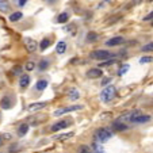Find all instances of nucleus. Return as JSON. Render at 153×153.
I'll list each match as a JSON object with an SVG mask.
<instances>
[{
	"mask_svg": "<svg viewBox=\"0 0 153 153\" xmlns=\"http://www.w3.org/2000/svg\"><path fill=\"white\" fill-rule=\"evenodd\" d=\"M12 73H14V75H20V73H23V68L16 65V67L12 68Z\"/></svg>",
	"mask_w": 153,
	"mask_h": 153,
	"instance_id": "nucleus-29",
	"label": "nucleus"
},
{
	"mask_svg": "<svg viewBox=\"0 0 153 153\" xmlns=\"http://www.w3.org/2000/svg\"><path fill=\"white\" fill-rule=\"evenodd\" d=\"M152 119L150 115H146V114H142V113H138L136 117L131 118L130 123H134V125H142V123H148V122Z\"/></svg>",
	"mask_w": 153,
	"mask_h": 153,
	"instance_id": "nucleus-4",
	"label": "nucleus"
},
{
	"mask_svg": "<svg viewBox=\"0 0 153 153\" xmlns=\"http://www.w3.org/2000/svg\"><path fill=\"white\" fill-rule=\"evenodd\" d=\"M79 152L80 153H91V149L88 146H84L83 145V146H80V150H79Z\"/></svg>",
	"mask_w": 153,
	"mask_h": 153,
	"instance_id": "nucleus-32",
	"label": "nucleus"
},
{
	"mask_svg": "<svg viewBox=\"0 0 153 153\" xmlns=\"http://www.w3.org/2000/svg\"><path fill=\"white\" fill-rule=\"evenodd\" d=\"M142 20H144V22H152V20H153V11H150L148 15H145Z\"/></svg>",
	"mask_w": 153,
	"mask_h": 153,
	"instance_id": "nucleus-31",
	"label": "nucleus"
},
{
	"mask_svg": "<svg viewBox=\"0 0 153 153\" xmlns=\"http://www.w3.org/2000/svg\"><path fill=\"white\" fill-rule=\"evenodd\" d=\"M92 152L94 153H106L104 152V149H103V146H102L99 142H96V141L92 144Z\"/></svg>",
	"mask_w": 153,
	"mask_h": 153,
	"instance_id": "nucleus-23",
	"label": "nucleus"
},
{
	"mask_svg": "<svg viewBox=\"0 0 153 153\" xmlns=\"http://www.w3.org/2000/svg\"><path fill=\"white\" fill-rule=\"evenodd\" d=\"M113 137V131L108 129H106V127H100V129H98L95 131V134H94V138H95L96 142H99V144H103V142H107L108 140Z\"/></svg>",
	"mask_w": 153,
	"mask_h": 153,
	"instance_id": "nucleus-1",
	"label": "nucleus"
},
{
	"mask_svg": "<svg viewBox=\"0 0 153 153\" xmlns=\"http://www.w3.org/2000/svg\"><path fill=\"white\" fill-rule=\"evenodd\" d=\"M0 106H1V108L3 110H10L12 107V99L10 95H4L3 98H1V100H0Z\"/></svg>",
	"mask_w": 153,
	"mask_h": 153,
	"instance_id": "nucleus-10",
	"label": "nucleus"
},
{
	"mask_svg": "<svg viewBox=\"0 0 153 153\" xmlns=\"http://www.w3.org/2000/svg\"><path fill=\"white\" fill-rule=\"evenodd\" d=\"M85 39L88 41V42H95V41H98V39H99V35L96 34V33H94V31H90L88 34H87Z\"/></svg>",
	"mask_w": 153,
	"mask_h": 153,
	"instance_id": "nucleus-24",
	"label": "nucleus"
},
{
	"mask_svg": "<svg viewBox=\"0 0 153 153\" xmlns=\"http://www.w3.org/2000/svg\"><path fill=\"white\" fill-rule=\"evenodd\" d=\"M45 107H46V103H45V102H37V103H31V104H29L27 110H29L30 113H35V111L42 110V108H45Z\"/></svg>",
	"mask_w": 153,
	"mask_h": 153,
	"instance_id": "nucleus-11",
	"label": "nucleus"
},
{
	"mask_svg": "<svg viewBox=\"0 0 153 153\" xmlns=\"http://www.w3.org/2000/svg\"><path fill=\"white\" fill-rule=\"evenodd\" d=\"M23 42H25V46H26V49H27V52H29V53L37 52L38 43H37V41H35V39H33V38H30V37H26L23 39Z\"/></svg>",
	"mask_w": 153,
	"mask_h": 153,
	"instance_id": "nucleus-6",
	"label": "nucleus"
},
{
	"mask_svg": "<svg viewBox=\"0 0 153 153\" xmlns=\"http://www.w3.org/2000/svg\"><path fill=\"white\" fill-rule=\"evenodd\" d=\"M56 52L58 54H62V53L67 52V42H64V41H60V42L56 45Z\"/></svg>",
	"mask_w": 153,
	"mask_h": 153,
	"instance_id": "nucleus-16",
	"label": "nucleus"
},
{
	"mask_svg": "<svg viewBox=\"0 0 153 153\" xmlns=\"http://www.w3.org/2000/svg\"><path fill=\"white\" fill-rule=\"evenodd\" d=\"M49 46H50V39L49 38H43V39L41 41V43H39V49L42 50V52H45Z\"/></svg>",
	"mask_w": 153,
	"mask_h": 153,
	"instance_id": "nucleus-22",
	"label": "nucleus"
},
{
	"mask_svg": "<svg viewBox=\"0 0 153 153\" xmlns=\"http://www.w3.org/2000/svg\"><path fill=\"white\" fill-rule=\"evenodd\" d=\"M129 71V65H125V67H122L121 69H119V72H118V75H125V73Z\"/></svg>",
	"mask_w": 153,
	"mask_h": 153,
	"instance_id": "nucleus-33",
	"label": "nucleus"
},
{
	"mask_svg": "<svg viewBox=\"0 0 153 153\" xmlns=\"http://www.w3.org/2000/svg\"><path fill=\"white\" fill-rule=\"evenodd\" d=\"M46 87H48V81L45 80V79H39V80L37 81V84H35V90L37 91H43Z\"/></svg>",
	"mask_w": 153,
	"mask_h": 153,
	"instance_id": "nucleus-18",
	"label": "nucleus"
},
{
	"mask_svg": "<svg viewBox=\"0 0 153 153\" xmlns=\"http://www.w3.org/2000/svg\"><path fill=\"white\" fill-rule=\"evenodd\" d=\"M152 26H153V20H152Z\"/></svg>",
	"mask_w": 153,
	"mask_h": 153,
	"instance_id": "nucleus-38",
	"label": "nucleus"
},
{
	"mask_svg": "<svg viewBox=\"0 0 153 153\" xmlns=\"http://www.w3.org/2000/svg\"><path fill=\"white\" fill-rule=\"evenodd\" d=\"M102 76H103V71L100 68H91L87 72V77H90V79H99Z\"/></svg>",
	"mask_w": 153,
	"mask_h": 153,
	"instance_id": "nucleus-9",
	"label": "nucleus"
},
{
	"mask_svg": "<svg viewBox=\"0 0 153 153\" xmlns=\"http://www.w3.org/2000/svg\"><path fill=\"white\" fill-rule=\"evenodd\" d=\"M117 95V88L114 85H107L100 92V100L104 103H110Z\"/></svg>",
	"mask_w": 153,
	"mask_h": 153,
	"instance_id": "nucleus-2",
	"label": "nucleus"
},
{
	"mask_svg": "<svg viewBox=\"0 0 153 153\" xmlns=\"http://www.w3.org/2000/svg\"><path fill=\"white\" fill-rule=\"evenodd\" d=\"M113 129L117 130V131H125V130H127V125H125L121 121H115L113 123Z\"/></svg>",
	"mask_w": 153,
	"mask_h": 153,
	"instance_id": "nucleus-14",
	"label": "nucleus"
},
{
	"mask_svg": "<svg viewBox=\"0 0 153 153\" xmlns=\"http://www.w3.org/2000/svg\"><path fill=\"white\" fill-rule=\"evenodd\" d=\"M27 131H29V125H27V123L19 125V127H18V136L23 137V136H26V134H27Z\"/></svg>",
	"mask_w": 153,
	"mask_h": 153,
	"instance_id": "nucleus-17",
	"label": "nucleus"
},
{
	"mask_svg": "<svg viewBox=\"0 0 153 153\" xmlns=\"http://www.w3.org/2000/svg\"><path fill=\"white\" fill-rule=\"evenodd\" d=\"M125 42H126V41H125L123 37H113L108 41H106V45L111 48V46H119V45H123Z\"/></svg>",
	"mask_w": 153,
	"mask_h": 153,
	"instance_id": "nucleus-8",
	"label": "nucleus"
},
{
	"mask_svg": "<svg viewBox=\"0 0 153 153\" xmlns=\"http://www.w3.org/2000/svg\"><path fill=\"white\" fill-rule=\"evenodd\" d=\"M83 108V106H80V104H77V106H68V107H62V108H60V110H56L54 113V117H61L64 115V114L67 113H72V111H77V110H81Z\"/></svg>",
	"mask_w": 153,
	"mask_h": 153,
	"instance_id": "nucleus-5",
	"label": "nucleus"
},
{
	"mask_svg": "<svg viewBox=\"0 0 153 153\" xmlns=\"http://www.w3.org/2000/svg\"><path fill=\"white\" fill-rule=\"evenodd\" d=\"M91 58H94V60H110V58H115V54L111 52H107V50H103V49H98V50H94V52H91L90 54Z\"/></svg>",
	"mask_w": 153,
	"mask_h": 153,
	"instance_id": "nucleus-3",
	"label": "nucleus"
},
{
	"mask_svg": "<svg viewBox=\"0 0 153 153\" xmlns=\"http://www.w3.org/2000/svg\"><path fill=\"white\" fill-rule=\"evenodd\" d=\"M25 68H26V71H33L35 68V65H34V62H33V61H27L26 65H25Z\"/></svg>",
	"mask_w": 153,
	"mask_h": 153,
	"instance_id": "nucleus-30",
	"label": "nucleus"
},
{
	"mask_svg": "<svg viewBox=\"0 0 153 153\" xmlns=\"http://www.w3.org/2000/svg\"><path fill=\"white\" fill-rule=\"evenodd\" d=\"M49 65H50V61L48 60H41V62H39V69L41 71H45V69H48L49 68Z\"/></svg>",
	"mask_w": 153,
	"mask_h": 153,
	"instance_id": "nucleus-25",
	"label": "nucleus"
},
{
	"mask_svg": "<svg viewBox=\"0 0 153 153\" xmlns=\"http://www.w3.org/2000/svg\"><path fill=\"white\" fill-rule=\"evenodd\" d=\"M141 52H145V53L153 52V42H149V43H146V45H144V46L141 48Z\"/></svg>",
	"mask_w": 153,
	"mask_h": 153,
	"instance_id": "nucleus-27",
	"label": "nucleus"
},
{
	"mask_svg": "<svg viewBox=\"0 0 153 153\" xmlns=\"http://www.w3.org/2000/svg\"><path fill=\"white\" fill-rule=\"evenodd\" d=\"M69 125H71V121L62 119V121H58V122H56L54 125H52L50 130H52V131H60V130H62V129H65V127H68Z\"/></svg>",
	"mask_w": 153,
	"mask_h": 153,
	"instance_id": "nucleus-7",
	"label": "nucleus"
},
{
	"mask_svg": "<svg viewBox=\"0 0 153 153\" xmlns=\"http://www.w3.org/2000/svg\"><path fill=\"white\" fill-rule=\"evenodd\" d=\"M68 20H69V14H68V12H61V14L57 16L58 23H67Z\"/></svg>",
	"mask_w": 153,
	"mask_h": 153,
	"instance_id": "nucleus-19",
	"label": "nucleus"
},
{
	"mask_svg": "<svg viewBox=\"0 0 153 153\" xmlns=\"http://www.w3.org/2000/svg\"><path fill=\"white\" fill-rule=\"evenodd\" d=\"M48 1H49V3H53V1H54V0H48Z\"/></svg>",
	"mask_w": 153,
	"mask_h": 153,
	"instance_id": "nucleus-37",
	"label": "nucleus"
},
{
	"mask_svg": "<svg viewBox=\"0 0 153 153\" xmlns=\"http://www.w3.org/2000/svg\"><path fill=\"white\" fill-rule=\"evenodd\" d=\"M23 18V14L20 11H18V12H12L11 15H10V22H18V20H20Z\"/></svg>",
	"mask_w": 153,
	"mask_h": 153,
	"instance_id": "nucleus-20",
	"label": "nucleus"
},
{
	"mask_svg": "<svg viewBox=\"0 0 153 153\" xmlns=\"http://www.w3.org/2000/svg\"><path fill=\"white\" fill-rule=\"evenodd\" d=\"M80 98V92H79L76 88H71L69 91H68V99L69 100H77V99Z\"/></svg>",
	"mask_w": 153,
	"mask_h": 153,
	"instance_id": "nucleus-13",
	"label": "nucleus"
},
{
	"mask_svg": "<svg viewBox=\"0 0 153 153\" xmlns=\"http://www.w3.org/2000/svg\"><path fill=\"white\" fill-rule=\"evenodd\" d=\"M26 3H27V0H18V6L19 7H23Z\"/></svg>",
	"mask_w": 153,
	"mask_h": 153,
	"instance_id": "nucleus-35",
	"label": "nucleus"
},
{
	"mask_svg": "<svg viewBox=\"0 0 153 153\" xmlns=\"http://www.w3.org/2000/svg\"><path fill=\"white\" fill-rule=\"evenodd\" d=\"M30 84V76L29 75H22L19 79V85L22 87V88H27Z\"/></svg>",
	"mask_w": 153,
	"mask_h": 153,
	"instance_id": "nucleus-15",
	"label": "nucleus"
},
{
	"mask_svg": "<svg viewBox=\"0 0 153 153\" xmlns=\"http://www.w3.org/2000/svg\"><path fill=\"white\" fill-rule=\"evenodd\" d=\"M140 62H141V64H149V62H153V57H152V56H144V57L140 58Z\"/></svg>",
	"mask_w": 153,
	"mask_h": 153,
	"instance_id": "nucleus-28",
	"label": "nucleus"
},
{
	"mask_svg": "<svg viewBox=\"0 0 153 153\" xmlns=\"http://www.w3.org/2000/svg\"><path fill=\"white\" fill-rule=\"evenodd\" d=\"M4 140H6V138H4V136H1V134H0V148L3 146V144H4Z\"/></svg>",
	"mask_w": 153,
	"mask_h": 153,
	"instance_id": "nucleus-36",
	"label": "nucleus"
},
{
	"mask_svg": "<svg viewBox=\"0 0 153 153\" xmlns=\"http://www.w3.org/2000/svg\"><path fill=\"white\" fill-rule=\"evenodd\" d=\"M118 62V60L117 58H110V60H106L104 62L100 64V67H110V65H114V64Z\"/></svg>",
	"mask_w": 153,
	"mask_h": 153,
	"instance_id": "nucleus-26",
	"label": "nucleus"
},
{
	"mask_svg": "<svg viewBox=\"0 0 153 153\" xmlns=\"http://www.w3.org/2000/svg\"><path fill=\"white\" fill-rule=\"evenodd\" d=\"M110 81H111V77H104L103 80H102V85H107Z\"/></svg>",
	"mask_w": 153,
	"mask_h": 153,
	"instance_id": "nucleus-34",
	"label": "nucleus"
},
{
	"mask_svg": "<svg viewBox=\"0 0 153 153\" xmlns=\"http://www.w3.org/2000/svg\"><path fill=\"white\" fill-rule=\"evenodd\" d=\"M10 8H11V6H10V3L7 0H0V11L7 12V11H10Z\"/></svg>",
	"mask_w": 153,
	"mask_h": 153,
	"instance_id": "nucleus-21",
	"label": "nucleus"
},
{
	"mask_svg": "<svg viewBox=\"0 0 153 153\" xmlns=\"http://www.w3.org/2000/svg\"><path fill=\"white\" fill-rule=\"evenodd\" d=\"M73 136H75V133H73V131H68V133H64V134H58V136H54L53 138L57 140V141H67V140L72 138Z\"/></svg>",
	"mask_w": 153,
	"mask_h": 153,
	"instance_id": "nucleus-12",
	"label": "nucleus"
}]
</instances>
